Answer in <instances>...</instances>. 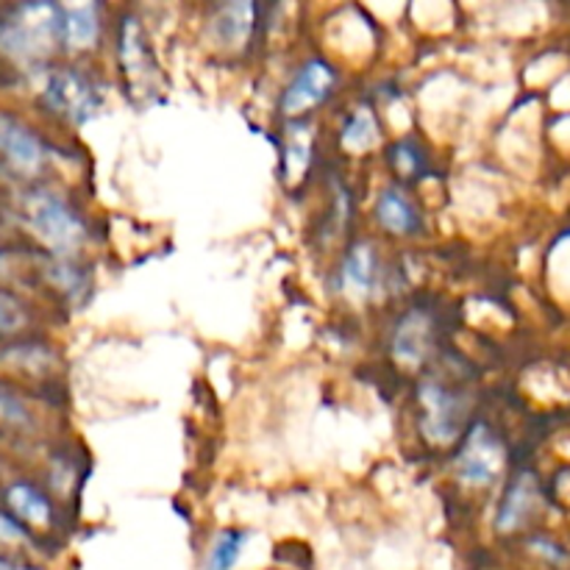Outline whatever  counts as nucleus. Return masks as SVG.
Returning a JSON list of instances; mask_svg holds the SVG:
<instances>
[{
    "mask_svg": "<svg viewBox=\"0 0 570 570\" xmlns=\"http://www.w3.org/2000/svg\"><path fill=\"white\" fill-rule=\"evenodd\" d=\"M61 39V9L48 3H28L11 9L0 26V45L17 59H39Z\"/></svg>",
    "mask_w": 570,
    "mask_h": 570,
    "instance_id": "f257e3e1",
    "label": "nucleus"
},
{
    "mask_svg": "<svg viewBox=\"0 0 570 570\" xmlns=\"http://www.w3.org/2000/svg\"><path fill=\"white\" fill-rule=\"evenodd\" d=\"M0 540H9V543H17V540H22V532L11 521L0 518Z\"/></svg>",
    "mask_w": 570,
    "mask_h": 570,
    "instance_id": "5701e85b",
    "label": "nucleus"
},
{
    "mask_svg": "<svg viewBox=\"0 0 570 570\" xmlns=\"http://www.w3.org/2000/svg\"><path fill=\"white\" fill-rule=\"evenodd\" d=\"M6 362H11L14 367H28V371L39 373L45 367L53 365V354L45 348H37V345H22V348H14L6 354Z\"/></svg>",
    "mask_w": 570,
    "mask_h": 570,
    "instance_id": "a211bd4d",
    "label": "nucleus"
},
{
    "mask_svg": "<svg viewBox=\"0 0 570 570\" xmlns=\"http://www.w3.org/2000/svg\"><path fill=\"white\" fill-rule=\"evenodd\" d=\"M95 37H98V9L92 3L61 9V39L70 48H89Z\"/></svg>",
    "mask_w": 570,
    "mask_h": 570,
    "instance_id": "9b49d317",
    "label": "nucleus"
},
{
    "mask_svg": "<svg viewBox=\"0 0 570 570\" xmlns=\"http://www.w3.org/2000/svg\"><path fill=\"white\" fill-rule=\"evenodd\" d=\"M334 87V70L326 61H306L289 87L282 95V109L287 115H304V111L315 109L317 104L328 98Z\"/></svg>",
    "mask_w": 570,
    "mask_h": 570,
    "instance_id": "423d86ee",
    "label": "nucleus"
},
{
    "mask_svg": "<svg viewBox=\"0 0 570 570\" xmlns=\"http://www.w3.org/2000/svg\"><path fill=\"white\" fill-rule=\"evenodd\" d=\"M28 421H31V415H28L26 401L0 384V423H9V426H28Z\"/></svg>",
    "mask_w": 570,
    "mask_h": 570,
    "instance_id": "6ab92c4d",
    "label": "nucleus"
},
{
    "mask_svg": "<svg viewBox=\"0 0 570 570\" xmlns=\"http://www.w3.org/2000/svg\"><path fill=\"white\" fill-rule=\"evenodd\" d=\"M26 326V309L20 301L9 293H0V332L11 334Z\"/></svg>",
    "mask_w": 570,
    "mask_h": 570,
    "instance_id": "aec40b11",
    "label": "nucleus"
},
{
    "mask_svg": "<svg viewBox=\"0 0 570 570\" xmlns=\"http://www.w3.org/2000/svg\"><path fill=\"white\" fill-rule=\"evenodd\" d=\"M45 104L70 122H87L100 109V92L87 76L76 70H56L45 81Z\"/></svg>",
    "mask_w": 570,
    "mask_h": 570,
    "instance_id": "7ed1b4c3",
    "label": "nucleus"
},
{
    "mask_svg": "<svg viewBox=\"0 0 570 570\" xmlns=\"http://www.w3.org/2000/svg\"><path fill=\"white\" fill-rule=\"evenodd\" d=\"M245 543H248V534L245 532H237V529L220 532L215 538V543H212L204 570H234L239 557H243Z\"/></svg>",
    "mask_w": 570,
    "mask_h": 570,
    "instance_id": "2eb2a0df",
    "label": "nucleus"
},
{
    "mask_svg": "<svg viewBox=\"0 0 570 570\" xmlns=\"http://www.w3.org/2000/svg\"><path fill=\"white\" fill-rule=\"evenodd\" d=\"M0 154L14 170L22 173L39 170L45 159L42 142L26 126L9 120V117H0Z\"/></svg>",
    "mask_w": 570,
    "mask_h": 570,
    "instance_id": "0eeeda50",
    "label": "nucleus"
},
{
    "mask_svg": "<svg viewBox=\"0 0 570 570\" xmlns=\"http://www.w3.org/2000/svg\"><path fill=\"white\" fill-rule=\"evenodd\" d=\"M376 215H379V223L393 234H410L415 232L417 223H421L417 220L415 206L410 204V198L395 187L384 189L382 198H379L376 204Z\"/></svg>",
    "mask_w": 570,
    "mask_h": 570,
    "instance_id": "9d476101",
    "label": "nucleus"
},
{
    "mask_svg": "<svg viewBox=\"0 0 570 570\" xmlns=\"http://www.w3.org/2000/svg\"><path fill=\"white\" fill-rule=\"evenodd\" d=\"M532 501H534L532 476H521L515 484H512L510 493H507L504 504H501V512H499V523H495V527H499L501 532H512V529L521 527L523 518H527L529 510H532Z\"/></svg>",
    "mask_w": 570,
    "mask_h": 570,
    "instance_id": "f8f14e48",
    "label": "nucleus"
},
{
    "mask_svg": "<svg viewBox=\"0 0 570 570\" xmlns=\"http://www.w3.org/2000/svg\"><path fill=\"white\" fill-rule=\"evenodd\" d=\"M254 3H228L220 6L212 22V31L226 48H239L250 37L254 28Z\"/></svg>",
    "mask_w": 570,
    "mask_h": 570,
    "instance_id": "1a4fd4ad",
    "label": "nucleus"
},
{
    "mask_svg": "<svg viewBox=\"0 0 570 570\" xmlns=\"http://www.w3.org/2000/svg\"><path fill=\"white\" fill-rule=\"evenodd\" d=\"M379 137L376 117L371 109H356V115L351 117V122L343 131V145L348 150H367Z\"/></svg>",
    "mask_w": 570,
    "mask_h": 570,
    "instance_id": "f3484780",
    "label": "nucleus"
},
{
    "mask_svg": "<svg viewBox=\"0 0 570 570\" xmlns=\"http://www.w3.org/2000/svg\"><path fill=\"white\" fill-rule=\"evenodd\" d=\"M343 282L354 287L356 293H367L373 282H376V256H373V250L365 243L356 245L348 254V259H345Z\"/></svg>",
    "mask_w": 570,
    "mask_h": 570,
    "instance_id": "4468645a",
    "label": "nucleus"
},
{
    "mask_svg": "<svg viewBox=\"0 0 570 570\" xmlns=\"http://www.w3.org/2000/svg\"><path fill=\"white\" fill-rule=\"evenodd\" d=\"M9 504H11V510H14L20 518H26V521L48 523L50 504L33 488L14 484V488L9 490Z\"/></svg>",
    "mask_w": 570,
    "mask_h": 570,
    "instance_id": "dca6fc26",
    "label": "nucleus"
},
{
    "mask_svg": "<svg viewBox=\"0 0 570 570\" xmlns=\"http://www.w3.org/2000/svg\"><path fill=\"white\" fill-rule=\"evenodd\" d=\"M50 278H53L56 287L67 289V293H81L83 287V276L76 271V267L65 265V262H56L50 265Z\"/></svg>",
    "mask_w": 570,
    "mask_h": 570,
    "instance_id": "412c9836",
    "label": "nucleus"
},
{
    "mask_svg": "<svg viewBox=\"0 0 570 570\" xmlns=\"http://www.w3.org/2000/svg\"><path fill=\"white\" fill-rule=\"evenodd\" d=\"M120 50H122V65H126V72L134 78V81H137L139 76H150L148 48H145V39H142V31H139L137 20H126V26H122Z\"/></svg>",
    "mask_w": 570,
    "mask_h": 570,
    "instance_id": "ddd939ff",
    "label": "nucleus"
},
{
    "mask_svg": "<svg viewBox=\"0 0 570 570\" xmlns=\"http://www.w3.org/2000/svg\"><path fill=\"white\" fill-rule=\"evenodd\" d=\"M28 226L33 228L45 245H50L59 254H70L83 239V223L70 206L50 193H37L26 204Z\"/></svg>",
    "mask_w": 570,
    "mask_h": 570,
    "instance_id": "f03ea898",
    "label": "nucleus"
},
{
    "mask_svg": "<svg viewBox=\"0 0 570 570\" xmlns=\"http://www.w3.org/2000/svg\"><path fill=\"white\" fill-rule=\"evenodd\" d=\"M432 348V321L423 312H410L393 334V354L404 365H421Z\"/></svg>",
    "mask_w": 570,
    "mask_h": 570,
    "instance_id": "6e6552de",
    "label": "nucleus"
},
{
    "mask_svg": "<svg viewBox=\"0 0 570 570\" xmlns=\"http://www.w3.org/2000/svg\"><path fill=\"white\" fill-rule=\"evenodd\" d=\"M423 404V434L432 443H451L460 434L462 417H465V399L460 393H451L443 384L426 382L421 387Z\"/></svg>",
    "mask_w": 570,
    "mask_h": 570,
    "instance_id": "20e7f679",
    "label": "nucleus"
},
{
    "mask_svg": "<svg viewBox=\"0 0 570 570\" xmlns=\"http://www.w3.org/2000/svg\"><path fill=\"white\" fill-rule=\"evenodd\" d=\"M501 471V445L484 426H476L456 456V476L465 484H490Z\"/></svg>",
    "mask_w": 570,
    "mask_h": 570,
    "instance_id": "39448f33",
    "label": "nucleus"
},
{
    "mask_svg": "<svg viewBox=\"0 0 570 570\" xmlns=\"http://www.w3.org/2000/svg\"><path fill=\"white\" fill-rule=\"evenodd\" d=\"M393 161H395V167H399V170H404V173L415 170V167H417V156L406 150V142L399 145V148H393Z\"/></svg>",
    "mask_w": 570,
    "mask_h": 570,
    "instance_id": "4be33fe9",
    "label": "nucleus"
}]
</instances>
